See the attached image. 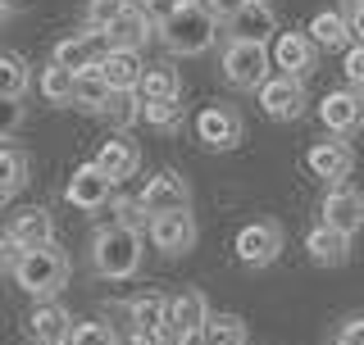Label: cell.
<instances>
[{"label":"cell","mask_w":364,"mask_h":345,"mask_svg":"<svg viewBox=\"0 0 364 345\" xmlns=\"http://www.w3.org/2000/svg\"><path fill=\"white\" fill-rule=\"evenodd\" d=\"M28 5V0H0V9H5V14H14V9H23Z\"/></svg>","instance_id":"obj_44"},{"label":"cell","mask_w":364,"mask_h":345,"mask_svg":"<svg viewBox=\"0 0 364 345\" xmlns=\"http://www.w3.org/2000/svg\"><path fill=\"white\" fill-rule=\"evenodd\" d=\"M132 345H164V332H132Z\"/></svg>","instance_id":"obj_43"},{"label":"cell","mask_w":364,"mask_h":345,"mask_svg":"<svg viewBox=\"0 0 364 345\" xmlns=\"http://www.w3.org/2000/svg\"><path fill=\"white\" fill-rule=\"evenodd\" d=\"M178 345H205V336H200V332H191V336H178Z\"/></svg>","instance_id":"obj_45"},{"label":"cell","mask_w":364,"mask_h":345,"mask_svg":"<svg viewBox=\"0 0 364 345\" xmlns=\"http://www.w3.org/2000/svg\"><path fill=\"white\" fill-rule=\"evenodd\" d=\"M32 345H55V341H32Z\"/></svg>","instance_id":"obj_46"},{"label":"cell","mask_w":364,"mask_h":345,"mask_svg":"<svg viewBox=\"0 0 364 345\" xmlns=\"http://www.w3.org/2000/svg\"><path fill=\"white\" fill-rule=\"evenodd\" d=\"M136 200H141V209L151 218H159V214H187L191 209V187H187L182 172L164 168V172H155V177L146 182Z\"/></svg>","instance_id":"obj_6"},{"label":"cell","mask_w":364,"mask_h":345,"mask_svg":"<svg viewBox=\"0 0 364 345\" xmlns=\"http://www.w3.org/2000/svg\"><path fill=\"white\" fill-rule=\"evenodd\" d=\"M200 5H205V9H210V14H214V18H219V23H228V18H232V14H237V9H242V5H246V0H200Z\"/></svg>","instance_id":"obj_40"},{"label":"cell","mask_w":364,"mask_h":345,"mask_svg":"<svg viewBox=\"0 0 364 345\" xmlns=\"http://www.w3.org/2000/svg\"><path fill=\"white\" fill-rule=\"evenodd\" d=\"M9 236H14L23 250L50 246V241H55V223H50V209H41V204H32V209H18V214H14V223H9Z\"/></svg>","instance_id":"obj_20"},{"label":"cell","mask_w":364,"mask_h":345,"mask_svg":"<svg viewBox=\"0 0 364 345\" xmlns=\"http://www.w3.org/2000/svg\"><path fill=\"white\" fill-rule=\"evenodd\" d=\"M114 214H119V227H132V232H141V223L151 227V214L141 209V200H119Z\"/></svg>","instance_id":"obj_36"},{"label":"cell","mask_w":364,"mask_h":345,"mask_svg":"<svg viewBox=\"0 0 364 345\" xmlns=\"http://www.w3.org/2000/svg\"><path fill=\"white\" fill-rule=\"evenodd\" d=\"M200 336H205V345H246V323L237 314H210Z\"/></svg>","instance_id":"obj_30"},{"label":"cell","mask_w":364,"mask_h":345,"mask_svg":"<svg viewBox=\"0 0 364 345\" xmlns=\"http://www.w3.org/2000/svg\"><path fill=\"white\" fill-rule=\"evenodd\" d=\"M182 5H200V0H146V9H155L159 18L173 14V9H182Z\"/></svg>","instance_id":"obj_41"},{"label":"cell","mask_w":364,"mask_h":345,"mask_svg":"<svg viewBox=\"0 0 364 345\" xmlns=\"http://www.w3.org/2000/svg\"><path fill=\"white\" fill-rule=\"evenodd\" d=\"M114 187H119V182H114V177H105V172L96 168V159H91V164H77L73 172H68L64 200L73 204V209L91 214V209H105V204L114 200Z\"/></svg>","instance_id":"obj_7"},{"label":"cell","mask_w":364,"mask_h":345,"mask_svg":"<svg viewBox=\"0 0 364 345\" xmlns=\"http://www.w3.org/2000/svg\"><path fill=\"white\" fill-rule=\"evenodd\" d=\"M305 168L337 187V182L350 177V168H355V150H350V141H341V136H328V141H314L310 150H305Z\"/></svg>","instance_id":"obj_12"},{"label":"cell","mask_w":364,"mask_h":345,"mask_svg":"<svg viewBox=\"0 0 364 345\" xmlns=\"http://www.w3.org/2000/svg\"><path fill=\"white\" fill-rule=\"evenodd\" d=\"M128 5H146V0H128Z\"/></svg>","instance_id":"obj_47"},{"label":"cell","mask_w":364,"mask_h":345,"mask_svg":"<svg viewBox=\"0 0 364 345\" xmlns=\"http://www.w3.org/2000/svg\"><path fill=\"white\" fill-rule=\"evenodd\" d=\"M355 5H364V0H355Z\"/></svg>","instance_id":"obj_50"},{"label":"cell","mask_w":364,"mask_h":345,"mask_svg":"<svg viewBox=\"0 0 364 345\" xmlns=\"http://www.w3.org/2000/svg\"><path fill=\"white\" fill-rule=\"evenodd\" d=\"M18 123H23V105H18V100H5V96H0V136H9Z\"/></svg>","instance_id":"obj_37"},{"label":"cell","mask_w":364,"mask_h":345,"mask_svg":"<svg viewBox=\"0 0 364 345\" xmlns=\"http://www.w3.org/2000/svg\"><path fill=\"white\" fill-rule=\"evenodd\" d=\"M318 119H323V128L333 132V136L360 132L364 128V96H360V91H350V87L328 91L323 105H318Z\"/></svg>","instance_id":"obj_9"},{"label":"cell","mask_w":364,"mask_h":345,"mask_svg":"<svg viewBox=\"0 0 364 345\" xmlns=\"http://www.w3.org/2000/svg\"><path fill=\"white\" fill-rule=\"evenodd\" d=\"M346 23H350V37H355V41L364 45V5H355V9H350V14H346Z\"/></svg>","instance_id":"obj_42"},{"label":"cell","mask_w":364,"mask_h":345,"mask_svg":"<svg viewBox=\"0 0 364 345\" xmlns=\"http://www.w3.org/2000/svg\"><path fill=\"white\" fill-rule=\"evenodd\" d=\"M159 41L173 55H205L219 41V18L205 5H182V9L159 18Z\"/></svg>","instance_id":"obj_1"},{"label":"cell","mask_w":364,"mask_h":345,"mask_svg":"<svg viewBox=\"0 0 364 345\" xmlns=\"http://www.w3.org/2000/svg\"><path fill=\"white\" fill-rule=\"evenodd\" d=\"M0 23H5V9H0Z\"/></svg>","instance_id":"obj_49"},{"label":"cell","mask_w":364,"mask_h":345,"mask_svg":"<svg viewBox=\"0 0 364 345\" xmlns=\"http://www.w3.org/2000/svg\"><path fill=\"white\" fill-rule=\"evenodd\" d=\"M155 32H159V28H155L151 9H146V5H128L119 18L109 23V32H105V37H109L114 50H141V45L151 41Z\"/></svg>","instance_id":"obj_16"},{"label":"cell","mask_w":364,"mask_h":345,"mask_svg":"<svg viewBox=\"0 0 364 345\" xmlns=\"http://www.w3.org/2000/svg\"><path fill=\"white\" fill-rule=\"evenodd\" d=\"M305 37L314 41V50H341L346 55L350 45H355L346 14H337V9H318V14L310 18V28H305Z\"/></svg>","instance_id":"obj_17"},{"label":"cell","mask_w":364,"mask_h":345,"mask_svg":"<svg viewBox=\"0 0 364 345\" xmlns=\"http://www.w3.org/2000/svg\"><path fill=\"white\" fill-rule=\"evenodd\" d=\"M0 204H5V200H0Z\"/></svg>","instance_id":"obj_51"},{"label":"cell","mask_w":364,"mask_h":345,"mask_svg":"<svg viewBox=\"0 0 364 345\" xmlns=\"http://www.w3.org/2000/svg\"><path fill=\"white\" fill-rule=\"evenodd\" d=\"M141 259H146V241H141V232H132V227L114 223L91 241V268H96L100 278H109V282L132 278V273L141 268Z\"/></svg>","instance_id":"obj_2"},{"label":"cell","mask_w":364,"mask_h":345,"mask_svg":"<svg viewBox=\"0 0 364 345\" xmlns=\"http://www.w3.org/2000/svg\"><path fill=\"white\" fill-rule=\"evenodd\" d=\"M337 345H364V314H360V318H346V323H341Z\"/></svg>","instance_id":"obj_39"},{"label":"cell","mask_w":364,"mask_h":345,"mask_svg":"<svg viewBox=\"0 0 364 345\" xmlns=\"http://www.w3.org/2000/svg\"><path fill=\"white\" fill-rule=\"evenodd\" d=\"M105 114L119 123V128H128L132 119H141V96H136V91H114V100H109Z\"/></svg>","instance_id":"obj_34"},{"label":"cell","mask_w":364,"mask_h":345,"mask_svg":"<svg viewBox=\"0 0 364 345\" xmlns=\"http://www.w3.org/2000/svg\"><path fill=\"white\" fill-rule=\"evenodd\" d=\"M259 105H264L269 119H278V123H291V119H301L305 114V82L301 77H269L264 87H259Z\"/></svg>","instance_id":"obj_11"},{"label":"cell","mask_w":364,"mask_h":345,"mask_svg":"<svg viewBox=\"0 0 364 345\" xmlns=\"http://www.w3.org/2000/svg\"><path fill=\"white\" fill-rule=\"evenodd\" d=\"M41 96H46V105H73V87H77V73H68V68L60 64H46V73H41Z\"/></svg>","instance_id":"obj_28"},{"label":"cell","mask_w":364,"mask_h":345,"mask_svg":"<svg viewBox=\"0 0 364 345\" xmlns=\"http://www.w3.org/2000/svg\"><path fill=\"white\" fill-rule=\"evenodd\" d=\"M255 5H269V0H255Z\"/></svg>","instance_id":"obj_48"},{"label":"cell","mask_w":364,"mask_h":345,"mask_svg":"<svg viewBox=\"0 0 364 345\" xmlns=\"http://www.w3.org/2000/svg\"><path fill=\"white\" fill-rule=\"evenodd\" d=\"M323 223L337 227L341 236H355L364 227V195L355 187H346V182H337V187L323 195Z\"/></svg>","instance_id":"obj_13"},{"label":"cell","mask_w":364,"mask_h":345,"mask_svg":"<svg viewBox=\"0 0 364 345\" xmlns=\"http://www.w3.org/2000/svg\"><path fill=\"white\" fill-rule=\"evenodd\" d=\"M23 182H28V155L14 150V146H0V200L18 195Z\"/></svg>","instance_id":"obj_27"},{"label":"cell","mask_w":364,"mask_h":345,"mask_svg":"<svg viewBox=\"0 0 364 345\" xmlns=\"http://www.w3.org/2000/svg\"><path fill=\"white\" fill-rule=\"evenodd\" d=\"M114 100V87L105 77L96 73V68H87V73H77V87H73V105L77 109H91V114H105Z\"/></svg>","instance_id":"obj_26"},{"label":"cell","mask_w":364,"mask_h":345,"mask_svg":"<svg viewBox=\"0 0 364 345\" xmlns=\"http://www.w3.org/2000/svg\"><path fill=\"white\" fill-rule=\"evenodd\" d=\"M28 87H32L28 64H23L18 55H0V96H5V100H23Z\"/></svg>","instance_id":"obj_29"},{"label":"cell","mask_w":364,"mask_h":345,"mask_svg":"<svg viewBox=\"0 0 364 345\" xmlns=\"http://www.w3.org/2000/svg\"><path fill=\"white\" fill-rule=\"evenodd\" d=\"M278 37V18H273L269 5H255L246 0L232 18H228V41H250V45H269Z\"/></svg>","instance_id":"obj_14"},{"label":"cell","mask_w":364,"mask_h":345,"mask_svg":"<svg viewBox=\"0 0 364 345\" xmlns=\"http://www.w3.org/2000/svg\"><path fill=\"white\" fill-rule=\"evenodd\" d=\"M128 314H132V332H164L168 327V300L159 291H141L128 305Z\"/></svg>","instance_id":"obj_25"},{"label":"cell","mask_w":364,"mask_h":345,"mask_svg":"<svg viewBox=\"0 0 364 345\" xmlns=\"http://www.w3.org/2000/svg\"><path fill=\"white\" fill-rule=\"evenodd\" d=\"M205 323H210V300L200 291H182L168 300V332L191 336V332H205Z\"/></svg>","instance_id":"obj_18"},{"label":"cell","mask_w":364,"mask_h":345,"mask_svg":"<svg viewBox=\"0 0 364 345\" xmlns=\"http://www.w3.org/2000/svg\"><path fill=\"white\" fill-rule=\"evenodd\" d=\"M128 9V0H87V28L91 32H109V23Z\"/></svg>","instance_id":"obj_33"},{"label":"cell","mask_w":364,"mask_h":345,"mask_svg":"<svg viewBox=\"0 0 364 345\" xmlns=\"http://www.w3.org/2000/svg\"><path fill=\"white\" fill-rule=\"evenodd\" d=\"M178 91H182V77L173 64H146L141 82H136L141 105H151V100H178Z\"/></svg>","instance_id":"obj_23"},{"label":"cell","mask_w":364,"mask_h":345,"mask_svg":"<svg viewBox=\"0 0 364 345\" xmlns=\"http://www.w3.org/2000/svg\"><path fill=\"white\" fill-rule=\"evenodd\" d=\"M196 136L210 150H237L242 146V114L232 105H205L196 114Z\"/></svg>","instance_id":"obj_8"},{"label":"cell","mask_w":364,"mask_h":345,"mask_svg":"<svg viewBox=\"0 0 364 345\" xmlns=\"http://www.w3.org/2000/svg\"><path fill=\"white\" fill-rule=\"evenodd\" d=\"M18 259H23V246H18V241L5 232V236H0V273L18 268Z\"/></svg>","instance_id":"obj_38"},{"label":"cell","mask_w":364,"mask_h":345,"mask_svg":"<svg viewBox=\"0 0 364 345\" xmlns=\"http://www.w3.org/2000/svg\"><path fill=\"white\" fill-rule=\"evenodd\" d=\"M64 345H119V336L109 323H73Z\"/></svg>","instance_id":"obj_32"},{"label":"cell","mask_w":364,"mask_h":345,"mask_svg":"<svg viewBox=\"0 0 364 345\" xmlns=\"http://www.w3.org/2000/svg\"><path fill=\"white\" fill-rule=\"evenodd\" d=\"M141 119L159 132H178L182 128V105L178 100H151V105H141Z\"/></svg>","instance_id":"obj_31"},{"label":"cell","mask_w":364,"mask_h":345,"mask_svg":"<svg viewBox=\"0 0 364 345\" xmlns=\"http://www.w3.org/2000/svg\"><path fill=\"white\" fill-rule=\"evenodd\" d=\"M269 60L273 68H278L282 77H310V68H314V41L305 37V32H278L269 45Z\"/></svg>","instance_id":"obj_10"},{"label":"cell","mask_w":364,"mask_h":345,"mask_svg":"<svg viewBox=\"0 0 364 345\" xmlns=\"http://www.w3.org/2000/svg\"><path fill=\"white\" fill-rule=\"evenodd\" d=\"M305 250H310V259L323 263V268H341V263L350 259V236H341L337 227L318 223V227H310V236H305Z\"/></svg>","instance_id":"obj_22"},{"label":"cell","mask_w":364,"mask_h":345,"mask_svg":"<svg viewBox=\"0 0 364 345\" xmlns=\"http://www.w3.org/2000/svg\"><path fill=\"white\" fill-rule=\"evenodd\" d=\"M68 268H73V263H68V255L50 241V246L23 250V259H18V268H14V282H18L28 295H37V300H50V295L64 291Z\"/></svg>","instance_id":"obj_3"},{"label":"cell","mask_w":364,"mask_h":345,"mask_svg":"<svg viewBox=\"0 0 364 345\" xmlns=\"http://www.w3.org/2000/svg\"><path fill=\"white\" fill-rule=\"evenodd\" d=\"M341 73H346V82H350V91H360L364 96V45L355 41L346 55H341Z\"/></svg>","instance_id":"obj_35"},{"label":"cell","mask_w":364,"mask_h":345,"mask_svg":"<svg viewBox=\"0 0 364 345\" xmlns=\"http://www.w3.org/2000/svg\"><path fill=\"white\" fill-rule=\"evenodd\" d=\"M96 73L105 77L114 91H136V82H141V73H146L141 50H109L105 60L96 64Z\"/></svg>","instance_id":"obj_21"},{"label":"cell","mask_w":364,"mask_h":345,"mask_svg":"<svg viewBox=\"0 0 364 345\" xmlns=\"http://www.w3.org/2000/svg\"><path fill=\"white\" fill-rule=\"evenodd\" d=\"M146 232H151L159 255H187L196 246V218H191V209L187 214H159V218H151Z\"/></svg>","instance_id":"obj_15"},{"label":"cell","mask_w":364,"mask_h":345,"mask_svg":"<svg viewBox=\"0 0 364 345\" xmlns=\"http://www.w3.org/2000/svg\"><path fill=\"white\" fill-rule=\"evenodd\" d=\"M28 327H32V341H68V327H73V318L64 314L55 300H41L37 309H32V318H28Z\"/></svg>","instance_id":"obj_24"},{"label":"cell","mask_w":364,"mask_h":345,"mask_svg":"<svg viewBox=\"0 0 364 345\" xmlns=\"http://www.w3.org/2000/svg\"><path fill=\"white\" fill-rule=\"evenodd\" d=\"M269 45H250V41H228V50H223V77L232 87H242V91H259L269 82Z\"/></svg>","instance_id":"obj_4"},{"label":"cell","mask_w":364,"mask_h":345,"mask_svg":"<svg viewBox=\"0 0 364 345\" xmlns=\"http://www.w3.org/2000/svg\"><path fill=\"white\" fill-rule=\"evenodd\" d=\"M96 168L105 172V177L123 182V177H132V172L141 168V150H136V141H128V136H109V141L96 150Z\"/></svg>","instance_id":"obj_19"},{"label":"cell","mask_w":364,"mask_h":345,"mask_svg":"<svg viewBox=\"0 0 364 345\" xmlns=\"http://www.w3.org/2000/svg\"><path fill=\"white\" fill-rule=\"evenodd\" d=\"M232 250L246 268H269V263L282 255V227L273 223V218H255V223H246L242 232H237Z\"/></svg>","instance_id":"obj_5"}]
</instances>
